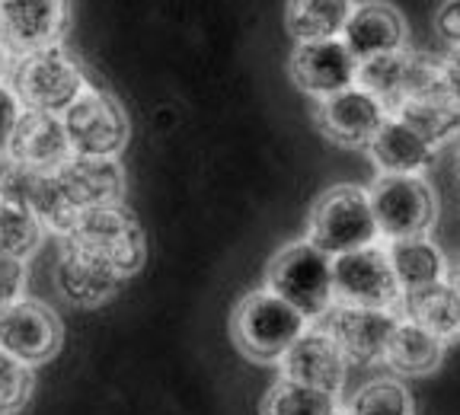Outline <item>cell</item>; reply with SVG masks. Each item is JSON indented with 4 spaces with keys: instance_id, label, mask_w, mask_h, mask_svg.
Wrapping results in <instances>:
<instances>
[{
    "instance_id": "ba28073f",
    "label": "cell",
    "mask_w": 460,
    "mask_h": 415,
    "mask_svg": "<svg viewBox=\"0 0 460 415\" xmlns=\"http://www.w3.org/2000/svg\"><path fill=\"white\" fill-rule=\"evenodd\" d=\"M332 297L342 307L390 310L400 307V287L384 246H367L332 259Z\"/></svg>"
},
{
    "instance_id": "7a4b0ae2",
    "label": "cell",
    "mask_w": 460,
    "mask_h": 415,
    "mask_svg": "<svg viewBox=\"0 0 460 415\" xmlns=\"http://www.w3.org/2000/svg\"><path fill=\"white\" fill-rule=\"evenodd\" d=\"M10 90L20 100L22 112L65 115L71 102L86 90L84 67L74 61L65 45L32 51L13 61L10 71Z\"/></svg>"
},
{
    "instance_id": "4fadbf2b",
    "label": "cell",
    "mask_w": 460,
    "mask_h": 415,
    "mask_svg": "<svg viewBox=\"0 0 460 415\" xmlns=\"http://www.w3.org/2000/svg\"><path fill=\"white\" fill-rule=\"evenodd\" d=\"M396 313L390 310H365V307H336L326 313V326L330 339L339 345L345 361L355 365H377L384 361V349H387L390 336L396 330Z\"/></svg>"
},
{
    "instance_id": "d6a6232c",
    "label": "cell",
    "mask_w": 460,
    "mask_h": 415,
    "mask_svg": "<svg viewBox=\"0 0 460 415\" xmlns=\"http://www.w3.org/2000/svg\"><path fill=\"white\" fill-rule=\"evenodd\" d=\"M435 29L451 49H460V0L441 4L438 13H435Z\"/></svg>"
},
{
    "instance_id": "e575fe53",
    "label": "cell",
    "mask_w": 460,
    "mask_h": 415,
    "mask_svg": "<svg viewBox=\"0 0 460 415\" xmlns=\"http://www.w3.org/2000/svg\"><path fill=\"white\" fill-rule=\"evenodd\" d=\"M447 285H451L454 291H457V297H460V262L454 265L451 272H447Z\"/></svg>"
},
{
    "instance_id": "9a60e30c",
    "label": "cell",
    "mask_w": 460,
    "mask_h": 415,
    "mask_svg": "<svg viewBox=\"0 0 460 415\" xmlns=\"http://www.w3.org/2000/svg\"><path fill=\"white\" fill-rule=\"evenodd\" d=\"M384 122H387V109L358 86L320 100L316 106V128L339 147H367V141L377 135Z\"/></svg>"
},
{
    "instance_id": "9c48e42d",
    "label": "cell",
    "mask_w": 460,
    "mask_h": 415,
    "mask_svg": "<svg viewBox=\"0 0 460 415\" xmlns=\"http://www.w3.org/2000/svg\"><path fill=\"white\" fill-rule=\"evenodd\" d=\"M61 339H65L61 320L42 301L22 297L0 313V351L26 367L45 365L49 358H55Z\"/></svg>"
},
{
    "instance_id": "f546056e",
    "label": "cell",
    "mask_w": 460,
    "mask_h": 415,
    "mask_svg": "<svg viewBox=\"0 0 460 415\" xmlns=\"http://www.w3.org/2000/svg\"><path fill=\"white\" fill-rule=\"evenodd\" d=\"M26 291V265L16 259H0V313L22 301Z\"/></svg>"
},
{
    "instance_id": "52a82bcc",
    "label": "cell",
    "mask_w": 460,
    "mask_h": 415,
    "mask_svg": "<svg viewBox=\"0 0 460 415\" xmlns=\"http://www.w3.org/2000/svg\"><path fill=\"white\" fill-rule=\"evenodd\" d=\"M61 125L71 144V157L115 160L128 144V115L122 102L96 86H86L71 102V109L61 115Z\"/></svg>"
},
{
    "instance_id": "d590c367",
    "label": "cell",
    "mask_w": 460,
    "mask_h": 415,
    "mask_svg": "<svg viewBox=\"0 0 460 415\" xmlns=\"http://www.w3.org/2000/svg\"><path fill=\"white\" fill-rule=\"evenodd\" d=\"M454 176H457V186H460V137L454 141Z\"/></svg>"
},
{
    "instance_id": "1f68e13d",
    "label": "cell",
    "mask_w": 460,
    "mask_h": 415,
    "mask_svg": "<svg viewBox=\"0 0 460 415\" xmlns=\"http://www.w3.org/2000/svg\"><path fill=\"white\" fill-rule=\"evenodd\" d=\"M20 115H22L20 100L13 96L10 86L0 84V154H7V144H10V137H13V128H16V122H20Z\"/></svg>"
},
{
    "instance_id": "4316f807",
    "label": "cell",
    "mask_w": 460,
    "mask_h": 415,
    "mask_svg": "<svg viewBox=\"0 0 460 415\" xmlns=\"http://www.w3.org/2000/svg\"><path fill=\"white\" fill-rule=\"evenodd\" d=\"M345 415H412L410 390L394 377H377L352 396Z\"/></svg>"
},
{
    "instance_id": "8992f818",
    "label": "cell",
    "mask_w": 460,
    "mask_h": 415,
    "mask_svg": "<svg viewBox=\"0 0 460 415\" xmlns=\"http://www.w3.org/2000/svg\"><path fill=\"white\" fill-rule=\"evenodd\" d=\"M374 224L387 243L429 236L438 217V201L422 176H377L367 189Z\"/></svg>"
},
{
    "instance_id": "ac0fdd59",
    "label": "cell",
    "mask_w": 460,
    "mask_h": 415,
    "mask_svg": "<svg viewBox=\"0 0 460 415\" xmlns=\"http://www.w3.org/2000/svg\"><path fill=\"white\" fill-rule=\"evenodd\" d=\"M55 285L74 307H100V304L112 301L115 291L125 281L115 272H109L100 259H93L90 252L74 246L71 240H65V246L58 252Z\"/></svg>"
},
{
    "instance_id": "3957f363",
    "label": "cell",
    "mask_w": 460,
    "mask_h": 415,
    "mask_svg": "<svg viewBox=\"0 0 460 415\" xmlns=\"http://www.w3.org/2000/svg\"><path fill=\"white\" fill-rule=\"evenodd\" d=\"M381 234L374 224L371 199L361 186H332L316 199L307 224V243L330 259L377 246Z\"/></svg>"
},
{
    "instance_id": "2e32d148",
    "label": "cell",
    "mask_w": 460,
    "mask_h": 415,
    "mask_svg": "<svg viewBox=\"0 0 460 415\" xmlns=\"http://www.w3.org/2000/svg\"><path fill=\"white\" fill-rule=\"evenodd\" d=\"M7 160L32 172H55L71 160L61 115L22 112L7 144Z\"/></svg>"
},
{
    "instance_id": "836d02e7",
    "label": "cell",
    "mask_w": 460,
    "mask_h": 415,
    "mask_svg": "<svg viewBox=\"0 0 460 415\" xmlns=\"http://www.w3.org/2000/svg\"><path fill=\"white\" fill-rule=\"evenodd\" d=\"M10 74V51L0 45V84H4V77Z\"/></svg>"
},
{
    "instance_id": "5bb4252c",
    "label": "cell",
    "mask_w": 460,
    "mask_h": 415,
    "mask_svg": "<svg viewBox=\"0 0 460 415\" xmlns=\"http://www.w3.org/2000/svg\"><path fill=\"white\" fill-rule=\"evenodd\" d=\"M291 77L307 96L330 100V96H339L355 86L358 61L349 55L342 39L295 45V51H291Z\"/></svg>"
},
{
    "instance_id": "d6986e66",
    "label": "cell",
    "mask_w": 460,
    "mask_h": 415,
    "mask_svg": "<svg viewBox=\"0 0 460 415\" xmlns=\"http://www.w3.org/2000/svg\"><path fill=\"white\" fill-rule=\"evenodd\" d=\"M402 42H406L402 16L394 7H384V4H361V7H355L342 32V45L358 65L374 61V57L394 55V51L402 49Z\"/></svg>"
},
{
    "instance_id": "484cf974",
    "label": "cell",
    "mask_w": 460,
    "mask_h": 415,
    "mask_svg": "<svg viewBox=\"0 0 460 415\" xmlns=\"http://www.w3.org/2000/svg\"><path fill=\"white\" fill-rule=\"evenodd\" d=\"M336 396L320 393V390L301 387L291 380H275L262 402V415H336Z\"/></svg>"
},
{
    "instance_id": "5b68a950",
    "label": "cell",
    "mask_w": 460,
    "mask_h": 415,
    "mask_svg": "<svg viewBox=\"0 0 460 415\" xmlns=\"http://www.w3.org/2000/svg\"><path fill=\"white\" fill-rule=\"evenodd\" d=\"M74 246L100 259L109 272H115L122 281H128L135 272H141L147 243H144V230L135 221L128 208H100V211H86L71 236Z\"/></svg>"
},
{
    "instance_id": "4dcf8cb0",
    "label": "cell",
    "mask_w": 460,
    "mask_h": 415,
    "mask_svg": "<svg viewBox=\"0 0 460 415\" xmlns=\"http://www.w3.org/2000/svg\"><path fill=\"white\" fill-rule=\"evenodd\" d=\"M435 74H438V90L460 109V49H447L435 61Z\"/></svg>"
},
{
    "instance_id": "ffe728a7",
    "label": "cell",
    "mask_w": 460,
    "mask_h": 415,
    "mask_svg": "<svg viewBox=\"0 0 460 415\" xmlns=\"http://www.w3.org/2000/svg\"><path fill=\"white\" fill-rule=\"evenodd\" d=\"M367 157L381 176H419L435 160V147H429L406 122L387 115V122L367 141Z\"/></svg>"
},
{
    "instance_id": "f1b7e54d",
    "label": "cell",
    "mask_w": 460,
    "mask_h": 415,
    "mask_svg": "<svg viewBox=\"0 0 460 415\" xmlns=\"http://www.w3.org/2000/svg\"><path fill=\"white\" fill-rule=\"evenodd\" d=\"M32 367L20 365L16 358L0 351V415H10L16 409L26 406L29 393H32Z\"/></svg>"
},
{
    "instance_id": "e0dca14e",
    "label": "cell",
    "mask_w": 460,
    "mask_h": 415,
    "mask_svg": "<svg viewBox=\"0 0 460 415\" xmlns=\"http://www.w3.org/2000/svg\"><path fill=\"white\" fill-rule=\"evenodd\" d=\"M55 176L80 215L122 205L125 170L119 166V160L71 157L61 170H55Z\"/></svg>"
},
{
    "instance_id": "83f0119b",
    "label": "cell",
    "mask_w": 460,
    "mask_h": 415,
    "mask_svg": "<svg viewBox=\"0 0 460 415\" xmlns=\"http://www.w3.org/2000/svg\"><path fill=\"white\" fill-rule=\"evenodd\" d=\"M42 234H45L42 224L29 215V211L0 201V259L22 262V259L32 256L36 246L42 243Z\"/></svg>"
},
{
    "instance_id": "7402d4cb",
    "label": "cell",
    "mask_w": 460,
    "mask_h": 415,
    "mask_svg": "<svg viewBox=\"0 0 460 415\" xmlns=\"http://www.w3.org/2000/svg\"><path fill=\"white\" fill-rule=\"evenodd\" d=\"M400 313L406 322L422 326L425 332H431V336L441 339L445 345L460 339V297L447 285V278L431 287H422V291L402 294Z\"/></svg>"
},
{
    "instance_id": "8d00e7d4",
    "label": "cell",
    "mask_w": 460,
    "mask_h": 415,
    "mask_svg": "<svg viewBox=\"0 0 460 415\" xmlns=\"http://www.w3.org/2000/svg\"><path fill=\"white\" fill-rule=\"evenodd\" d=\"M336 415H345V412H342V409H339V412H336Z\"/></svg>"
},
{
    "instance_id": "6da1fadb",
    "label": "cell",
    "mask_w": 460,
    "mask_h": 415,
    "mask_svg": "<svg viewBox=\"0 0 460 415\" xmlns=\"http://www.w3.org/2000/svg\"><path fill=\"white\" fill-rule=\"evenodd\" d=\"M266 291L281 297L304 320H323L332 307V259L307 240L281 246L266 269Z\"/></svg>"
},
{
    "instance_id": "d4e9b609",
    "label": "cell",
    "mask_w": 460,
    "mask_h": 415,
    "mask_svg": "<svg viewBox=\"0 0 460 415\" xmlns=\"http://www.w3.org/2000/svg\"><path fill=\"white\" fill-rule=\"evenodd\" d=\"M355 4L349 0H297L285 7V26L297 45L342 39Z\"/></svg>"
},
{
    "instance_id": "8fae6325",
    "label": "cell",
    "mask_w": 460,
    "mask_h": 415,
    "mask_svg": "<svg viewBox=\"0 0 460 415\" xmlns=\"http://www.w3.org/2000/svg\"><path fill=\"white\" fill-rule=\"evenodd\" d=\"M435 84H438L435 61L410 49H400V51H394V55L374 57V61L358 65V80H355L358 90L371 93L374 100L387 109V115L394 112L400 102L422 93V90H431Z\"/></svg>"
},
{
    "instance_id": "277c9868",
    "label": "cell",
    "mask_w": 460,
    "mask_h": 415,
    "mask_svg": "<svg viewBox=\"0 0 460 415\" xmlns=\"http://www.w3.org/2000/svg\"><path fill=\"white\" fill-rule=\"evenodd\" d=\"M310 330V322L291 304L275 297L272 291H252L237 304L230 316V332L243 355L252 361L272 365L285 358V351Z\"/></svg>"
},
{
    "instance_id": "44dd1931",
    "label": "cell",
    "mask_w": 460,
    "mask_h": 415,
    "mask_svg": "<svg viewBox=\"0 0 460 415\" xmlns=\"http://www.w3.org/2000/svg\"><path fill=\"white\" fill-rule=\"evenodd\" d=\"M394 119L406 122L419 137H422L429 147H445V144H454L460 137V109L447 100L438 90V84L431 90H422V93L410 96L406 102L394 109Z\"/></svg>"
},
{
    "instance_id": "7c38bea8",
    "label": "cell",
    "mask_w": 460,
    "mask_h": 415,
    "mask_svg": "<svg viewBox=\"0 0 460 415\" xmlns=\"http://www.w3.org/2000/svg\"><path fill=\"white\" fill-rule=\"evenodd\" d=\"M279 367L281 380H291V384H301V387L320 390V393L330 396H339V390L345 387V377H349V361L330 339V332L320 330V326H310L285 351Z\"/></svg>"
},
{
    "instance_id": "603a6c76",
    "label": "cell",
    "mask_w": 460,
    "mask_h": 415,
    "mask_svg": "<svg viewBox=\"0 0 460 415\" xmlns=\"http://www.w3.org/2000/svg\"><path fill=\"white\" fill-rule=\"evenodd\" d=\"M387 259L390 269H394V278L400 294H412L422 291V287L438 285V281L447 278V265L445 256L429 236H412V240H396V243H387Z\"/></svg>"
},
{
    "instance_id": "cb8c5ba5",
    "label": "cell",
    "mask_w": 460,
    "mask_h": 415,
    "mask_svg": "<svg viewBox=\"0 0 460 415\" xmlns=\"http://www.w3.org/2000/svg\"><path fill=\"white\" fill-rule=\"evenodd\" d=\"M445 349L447 345L431 332H425L422 326L400 320L387 349H384V361H387L390 371L402 374V377H425V374L438 371Z\"/></svg>"
},
{
    "instance_id": "30bf717a",
    "label": "cell",
    "mask_w": 460,
    "mask_h": 415,
    "mask_svg": "<svg viewBox=\"0 0 460 415\" xmlns=\"http://www.w3.org/2000/svg\"><path fill=\"white\" fill-rule=\"evenodd\" d=\"M71 26V7L61 0H0V45L10 57L61 45Z\"/></svg>"
}]
</instances>
